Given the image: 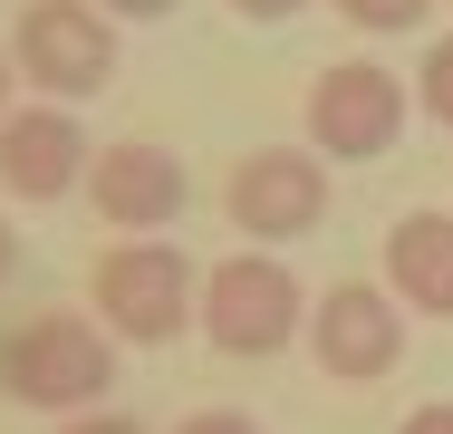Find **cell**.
I'll return each mask as SVG.
<instances>
[{"instance_id":"6da1fadb","label":"cell","mask_w":453,"mask_h":434,"mask_svg":"<svg viewBox=\"0 0 453 434\" xmlns=\"http://www.w3.org/2000/svg\"><path fill=\"white\" fill-rule=\"evenodd\" d=\"M116 386V338L78 309H39L0 338V396L39 406V415H88Z\"/></svg>"},{"instance_id":"7a4b0ae2","label":"cell","mask_w":453,"mask_h":434,"mask_svg":"<svg viewBox=\"0 0 453 434\" xmlns=\"http://www.w3.org/2000/svg\"><path fill=\"white\" fill-rule=\"evenodd\" d=\"M88 299H96V329L126 347H174L193 329V309H203V280H193V260L174 242H155V232H126L116 252L88 270Z\"/></svg>"},{"instance_id":"3957f363","label":"cell","mask_w":453,"mask_h":434,"mask_svg":"<svg viewBox=\"0 0 453 434\" xmlns=\"http://www.w3.org/2000/svg\"><path fill=\"white\" fill-rule=\"evenodd\" d=\"M203 338L222 357H280L289 338H309V290L280 252H232L203 270Z\"/></svg>"},{"instance_id":"277c9868","label":"cell","mask_w":453,"mask_h":434,"mask_svg":"<svg viewBox=\"0 0 453 434\" xmlns=\"http://www.w3.org/2000/svg\"><path fill=\"white\" fill-rule=\"evenodd\" d=\"M10 68L39 87V97H58V106H88L116 78V19L96 0H19Z\"/></svg>"},{"instance_id":"5b68a950","label":"cell","mask_w":453,"mask_h":434,"mask_svg":"<svg viewBox=\"0 0 453 434\" xmlns=\"http://www.w3.org/2000/svg\"><path fill=\"white\" fill-rule=\"evenodd\" d=\"M405 136V78L376 58H338L309 78V155L328 165H376Z\"/></svg>"},{"instance_id":"8992f818","label":"cell","mask_w":453,"mask_h":434,"mask_svg":"<svg viewBox=\"0 0 453 434\" xmlns=\"http://www.w3.org/2000/svg\"><path fill=\"white\" fill-rule=\"evenodd\" d=\"M222 213H232V232H251L261 252H271V242H299V232H319V213H328V165H319L309 145H261V155L232 165Z\"/></svg>"},{"instance_id":"52a82bcc","label":"cell","mask_w":453,"mask_h":434,"mask_svg":"<svg viewBox=\"0 0 453 434\" xmlns=\"http://www.w3.org/2000/svg\"><path fill=\"white\" fill-rule=\"evenodd\" d=\"M309 357L338 386H376L405 357V299L376 280H338L328 299H309Z\"/></svg>"},{"instance_id":"ba28073f","label":"cell","mask_w":453,"mask_h":434,"mask_svg":"<svg viewBox=\"0 0 453 434\" xmlns=\"http://www.w3.org/2000/svg\"><path fill=\"white\" fill-rule=\"evenodd\" d=\"M96 165L88 126H78V106H58V97H39V106H10L0 116V193L10 203H58V193H78Z\"/></svg>"},{"instance_id":"9c48e42d","label":"cell","mask_w":453,"mask_h":434,"mask_svg":"<svg viewBox=\"0 0 453 434\" xmlns=\"http://www.w3.org/2000/svg\"><path fill=\"white\" fill-rule=\"evenodd\" d=\"M183 193H193L183 155L145 145V136L96 145V165H88V203H96V222H116V232H165L183 213Z\"/></svg>"},{"instance_id":"30bf717a","label":"cell","mask_w":453,"mask_h":434,"mask_svg":"<svg viewBox=\"0 0 453 434\" xmlns=\"http://www.w3.org/2000/svg\"><path fill=\"white\" fill-rule=\"evenodd\" d=\"M386 290L425 319H453V213H395L386 222Z\"/></svg>"},{"instance_id":"8fae6325","label":"cell","mask_w":453,"mask_h":434,"mask_svg":"<svg viewBox=\"0 0 453 434\" xmlns=\"http://www.w3.org/2000/svg\"><path fill=\"white\" fill-rule=\"evenodd\" d=\"M415 97H425V116H434V126H453V29L425 49V68H415Z\"/></svg>"},{"instance_id":"7c38bea8","label":"cell","mask_w":453,"mask_h":434,"mask_svg":"<svg viewBox=\"0 0 453 434\" xmlns=\"http://www.w3.org/2000/svg\"><path fill=\"white\" fill-rule=\"evenodd\" d=\"M338 19H357L376 39H395V29H415V19H434V0H338Z\"/></svg>"},{"instance_id":"4fadbf2b","label":"cell","mask_w":453,"mask_h":434,"mask_svg":"<svg viewBox=\"0 0 453 434\" xmlns=\"http://www.w3.org/2000/svg\"><path fill=\"white\" fill-rule=\"evenodd\" d=\"M174 434H261L251 415H232V406H203V415H183Z\"/></svg>"},{"instance_id":"5bb4252c","label":"cell","mask_w":453,"mask_h":434,"mask_svg":"<svg viewBox=\"0 0 453 434\" xmlns=\"http://www.w3.org/2000/svg\"><path fill=\"white\" fill-rule=\"evenodd\" d=\"M58 434H145L135 415H106V406H88V415H58Z\"/></svg>"},{"instance_id":"9a60e30c","label":"cell","mask_w":453,"mask_h":434,"mask_svg":"<svg viewBox=\"0 0 453 434\" xmlns=\"http://www.w3.org/2000/svg\"><path fill=\"white\" fill-rule=\"evenodd\" d=\"M232 10H242V19H261V29H280V19H299L309 0H232Z\"/></svg>"},{"instance_id":"2e32d148","label":"cell","mask_w":453,"mask_h":434,"mask_svg":"<svg viewBox=\"0 0 453 434\" xmlns=\"http://www.w3.org/2000/svg\"><path fill=\"white\" fill-rule=\"evenodd\" d=\"M395 434H453V396H444V406H415V415H405Z\"/></svg>"},{"instance_id":"e0dca14e","label":"cell","mask_w":453,"mask_h":434,"mask_svg":"<svg viewBox=\"0 0 453 434\" xmlns=\"http://www.w3.org/2000/svg\"><path fill=\"white\" fill-rule=\"evenodd\" d=\"M96 10H106V19H165L174 0H96Z\"/></svg>"},{"instance_id":"ac0fdd59","label":"cell","mask_w":453,"mask_h":434,"mask_svg":"<svg viewBox=\"0 0 453 434\" xmlns=\"http://www.w3.org/2000/svg\"><path fill=\"white\" fill-rule=\"evenodd\" d=\"M10 260H19V232H10V222H0V280H10Z\"/></svg>"},{"instance_id":"d6986e66","label":"cell","mask_w":453,"mask_h":434,"mask_svg":"<svg viewBox=\"0 0 453 434\" xmlns=\"http://www.w3.org/2000/svg\"><path fill=\"white\" fill-rule=\"evenodd\" d=\"M10 87H19V68H10V49H0V116H10Z\"/></svg>"}]
</instances>
